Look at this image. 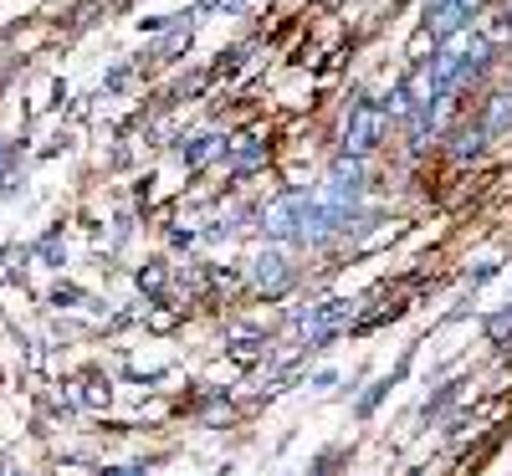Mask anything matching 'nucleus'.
<instances>
[{"mask_svg":"<svg viewBox=\"0 0 512 476\" xmlns=\"http://www.w3.org/2000/svg\"><path fill=\"white\" fill-rule=\"evenodd\" d=\"M384 123H390V118H384V108L379 103H359L354 113H349V123H344V154H369L374 144H379V134H384Z\"/></svg>","mask_w":512,"mask_h":476,"instance_id":"2","label":"nucleus"},{"mask_svg":"<svg viewBox=\"0 0 512 476\" xmlns=\"http://www.w3.org/2000/svg\"><path fill=\"white\" fill-rule=\"evenodd\" d=\"M221 149H226V139H216V134H200V144H190V149H185V159H190V164H205V159H216Z\"/></svg>","mask_w":512,"mask_h":476,"instance_id":"6","label":"nucleus"},{"mask_svg":"<svg viewBox=\"0 0 512 476\" xmlns=\"http://www.w3.org/2000/svg\"><path fill=\"white\" fill-rule=\"evenodd\" d=\"M103 476H144V466H118V471H103Z\"/></svg>","mask_w":512,"mask_h":476,"instance_id":"8","label":"nucleus"},{"mask_svg":"<svg viewBox=\"0 0 512 476\" xmlns=\"http://www.w3.org/2000/svg\"><path fill=\"white\" fill-rule=\"evenodd\" d=\"M231 159H236V169H256V164H267V144L251 139V134H241V139L231 144Z\"/></svg>","mask_w":512,"mask_h":476,"instance_id":"5","label":"nucleus"},{"mask_svg":"<svg viewBox=\"0 0 512 476\" xmlns=\"http://www.w3.org/2000/svg\"><path fill=\"white\" fill-rule=\"evenodd\" d=\"M431 6H441V0H431Z\"/></svg>","mask_w":512,"mask_h":476,"instance_id":"9","label":"nucleus"},{"mask_svg":"<svg viewBox=\"0 0 512 476\" xmlns=\"http://www.w3.org/2000/svg\"><path fill=\"white\" fill-rule=\"evenodd\" d=\"M472 16H477V0H441V6H431V16H425V31L436 41H451Z\"/></svg>","mask_w":512,"mask_h":476,"instance_id":"3","label":"nucleus"},{"mask_svg":"<svg viewBox=\"0 0 512 476\" xmlns=\"http://www.w3.org/2000/svg\"><path fill=\"white\" fill-rule=\"evenodd\" d=\"M251 277H256V287L262 292H287V282H292V267H287V256L282 251H256V262H251Z\"/></svg>","mask_w":512,"mask_h":476,"instance_id":"4","label":"nucleus"},{"mask_svg":"<svg viewBox=\"0 0 512 476\" xmlns=\"http://www.w3.org/2000/svg\"><path fill=\"white\" fill-rule=\"evenodd\" d=\"M308 210H313V195L292 190V195H282V200H272V205L262 210V226H267L272 236H282V241H303V231H308Z\"/></svg>","mask_w":512,"mask_h":476,"instance_id":"1","label":"nucleus"},{"mask_svg":"<svg viewBox=\"0 0 512 476\" xmlns=\"http://www.w3.org/2000/svg\"><path fill=\"white\" fill-rule=\"evenodd\" d=\"M512 123V93H502L497 103H492V118H487V134H497V128H507Z\"/></svg>","mask_w":512,"mask_h":476,"instance_id":"7","label":"nucleus"}]
</instances>
